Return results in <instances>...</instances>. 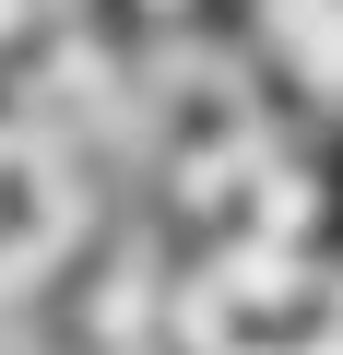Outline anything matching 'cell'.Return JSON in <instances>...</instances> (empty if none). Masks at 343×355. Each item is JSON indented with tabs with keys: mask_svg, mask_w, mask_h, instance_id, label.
<instances>
[{
	"mask_svg": "<svg viewBox=\"0 0 343 355\" xmlns=\"http://www.w3.org/2000/svg\"><path fill=\"white\" fill-rule=\"evenodd\" d=\"M237 48L308 119H343V0H237Z\"/></svg>",
	"mask_w": 343,
	"mask_h": 355,
	"instance_id": "cell-1",
	"label": "cell"
}]
</instances>
